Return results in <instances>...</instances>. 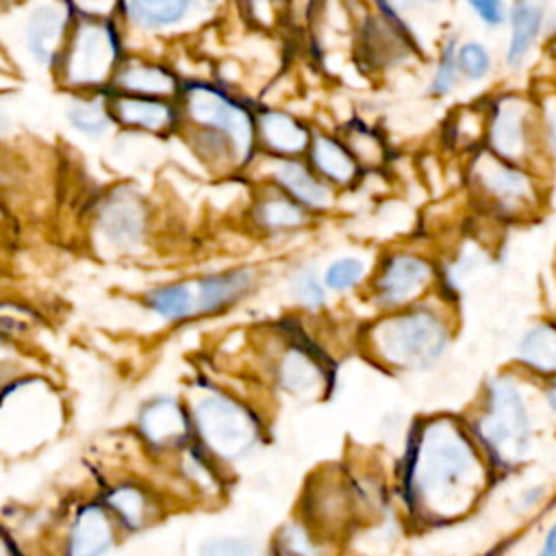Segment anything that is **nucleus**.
Segmentation results:
<instances>
[{
  "label": "nucleus",
  "mask_w": 556,
  "mask_h": 556,
  "mask_svg": "<svg viewBox=\"0 0 556 556\" xmlns=\"http://www.w3.org/2000/svg\"><path fill=\"white\" fill-rule=\"evenodd\" d=\"M148 306L159 313L165 319H185L189 315H195V293L193 285L178 282V285H165L146 295Z\"/></svg>",
  "instance_id": "5701e85b"
},
{
  "label": "nucleus",
  "mask_w": 556,
  "mask_h": 556,
  "mask_svg": "<svg viewBox=\"0 0 556 556\" xmlns=\"http://www.w3.org/2000/svg\"><path fill=\"white\" fill-rule=\"evenodd\" d=\"M432 267L410 254H395L384 261L376 289L378 298L387 306H397L419 295L430 282Z\"/></svg>",
  "instance_id": "0eeeda50"
},
{
  "label": "nucleus",
  "mask_w": 556,
  "mask_h": 556,
  "mask_svg": "<svg viewBox=\"0 0 556 556\" xmlns=\"http://www.w3.org/2000/svg\"><path fill=\"white\" fill-rule=\"evenodd\" d=\"M278 541L285 545L282 549L285 552H295V554H306V552H313L315 547H313V543L308 541V536L304 534V530L300 528V526H287L282 532H280V536H278Z\"/></svg>",
  "instance_id": "473e14b6"
},
{
  "label": "nucleus",
  "mask_w": 556,
  "mask_h": 556,
  "mask_svg": "<svg viewBox=\"0 0 556 556\" xmlns=\"http://www.w3.org/2000/svg\"><path fill=\"white\" fill-rule=\"evenodd\" d=\"M545 9L541 0H515L508 11L510 22V37L506 48V63L510 67H517L523 63L532 46L536 43L541 30H543Z\"/></svg>",
  "instance_id": "4468645a"
},
{
  "label": "nucleus",
  "mask_w": 556,
  "mask_h": 556,
  "mask_svg": "<svg viewBox=\"0 0 556 556\" xmlns=\"http://www.w3.org/2000/svg\"><path fill=\"white\" fill-rule=\"evenodd\" d=\"M484 482L480 458L465 432L445 417L424 424L404 463V491L410 506L432 519L465 513Z\"/></svg>",
  "instance_id": "f257e3e1"
},
{
  "label": "nucleus",
  "mask_w": 556,
  "mask_h": 556,
  "mask_svg": "<svg viewBox=\"0 0 556 556\" xmlns=\"http://www.w3.org/2000/svg\"><path fill=\"white\" fill-rule=\"evenodd\" d=\"M430 2H434V0H430Z\"/></svg>",
  "instance_id": "58836bf2"
},
{
  "label": "nucleus",
  "mask_w": 556,
  "mask_h": 556,
  "mask_svg": "<svg viewBox=\"0 0 556 556\" xmlns=\"http://www.w3.org/2000/svg\"><path fill=\"white\" fill-rule=\"evenodd\" d=\"M467 4L491 28H497L508 20V9L504 0H467Z\"/></svg>",
  "instance_id": "2f4dec72"
},
{
  "label": "nucleus",
  "mask_w": 556,
  "mask_h": 556,
  "mask_svg": "<svg viewBox=\"0 0 556 556\" xmlns=\"http://www.w3.org/2000/svg\"><path fill=\"white\" fill-rule=\"evenodd\" d=\"M65 24L67 11L56 2H41L33 9L24 26V37L35 61L50 63L56 56Z\"/></svg>",
  "instance_id": "9b49d317"
},
{
  "label": "nucleus",
  "mask_w": 556,
  "mask_h": 556,
  "mask_svg": "<svg viewBox=\"0 0 556 556\" xmlns=\"http://www.w3.org/2000/svg\"><path fill=\"white\" fill-rule=\"evenodd\" d=\"M252 274L248 269H232L217 276H206L193 282L195 293V315L198 313H215L224 306H230L239 298H243L252 287Z\"/></svg>",
  "instance_id": "2eb2a0df"
},
{
  "label": "nucleus",
  "mask_w": 556,
  "mask_h": 556,
  "mask_svg": "<svg viewBox=\"0 0 556 556\" xmlns=\"http://www.w3.org/2000/svg\"><path fill=\"white\" fill-rule=\"evenodd\" d=\"M458 67L467 78L480 80L491 70V54L482 43L467 41L458 48Z\"/></svg>",
  "instance_id": "c756f323"
},
{
  "label": "nucleus",
  "mask_w": 556,
  "mask_h": 556,
  "mask_svg": "<svg viewBox=\"0 0 556 556\" xmlns=\"http://www.w3.org/2000/svg\"><path fill=\"white\" fill-rule=\"evenodd\" d=\"M369 345L387 365L426 369L445 352L447 328L430 311H408L374 324Z\"/></svg>",
  "instance_id": "f03ea898"
},
{
  "label": "nucleus",
  "mask_w": 556,
  "mask_h": 556,
  "mask_svg": "<svg viewBox=\"0 0 556 556\" xmlns=\"http://www.w3.org/2000/svg\"><path fill=\"white\" fill-rule=\"evenodd\" d=\"M380 4L389 11H393V9H404L408 4V0H380Z\"/></svg>",
  "instance_id": "e433bc0d"
},
{
  "label": "nucleus",
  "mask_w": 556,
  "mask_h": 556,
  "mask_svg": "<svg viewBox=\"0 0 556 556\" xmlns=\"http://www.w3.org/2000/svg\"><path fill=\"white\" fill-rule=\"evenodd\" d=\"M363 271L365 265L358 258H339L326 269L324 285L332 291H348L354 285H358Z\"/></svg>",
  "instance_id": "c85d7f7f"
},
{
  "label": "nucleus",
  "mask_w": 556,
  "mask_h": 556,
  "mask_svg": "<svg viewBox=\"0 0 556 556\" xmlns=\"http://www.w3.org/2000/svg\"><path fill=\"white\" fill-rule=\"evenodd\" d=\"M547 128H549V141H552V148L556 152V106H552L547 111Z\"/></svg>",
  "instance_id": "c9c22d12"
},
{
  "label": "nucleus",
  "mask_w": 556,
  "mask_h": 556,
  "mask_svg": "<svg viewBox=\"0 0 556 556\" xmlns=\"http://www.w3.org/2000/svg\"><path fill=\"white\" fill-rule=\"evenodd\" d=\"M193 421L172 397H154L139 410V430L154 447L182 445L191 434Z\"/></svg>",
  "instance_id": "6e6552de"
},
{
  "label": "nucleus",
  "mask_w": 556,
  "mask_h": 556,
  "mask_svg": "<svg viewBox=\"0 0 556 556\" xmlns=\"http://www.w3.org/2000/svg\"><path fill=\"white\" fill-rule=\"evenodd\" d=\"M478 434L500 463H517L530 450V417L517 387L497 378L489 384V406L478 421Z\"/></svg>",
  "instance_id": "20e7f679"
},
{
  "label": "nucleus",
  "mask_w": 556,
  "mask_h": 556,
  "mask_svg": "<svg viewBox=\"0 0 556 556\" xmlns=\"http://www.w3.org/2000/svg\"><path fill=\"white\" fill-rule=\"evenodd\" d=\"M100 228L111 243H139L146 228V211L139 198L128 191L111 193L100 208Z\"/></svg>",
  "instance_id": "1a4fd4ad"
},
{
  "label": "nucleus",
  "mask_w": 556,
  "mask_h": 556,
  "mask_svg": "<svg viewBox=\"0 0 556 556\" xmlns=\"http://www.w3.org/2000/svg\"><path fill=\"white\" fill-rule=\"evenodd\" d=\"M519 356L539 371H556V328L541 324L528 330L521 339Z\"/></svg>",
  "instance_id": "b1692460"
},
{
  "label": "nucleus",
  "mask_w": 556,
  "mask_h": 556,
  "mask_svg": "<svg viewBox=\"0 0 556 556\" xmlns=\"http://www.w3.org/2000/svg\"><path fill=\"white\" fill-rule=\"evenodd\" d=\"M293 293L298 295L300 302H304L306 306H321L324 304V287L321 282L315 278L313 271H300L293 278Z\"/></svg>",
  "instance_id": "7c9ffc66"
},
{
  "label": "nucleus",
  "mask_w": 556,
  "mask_h": 556,
  "mask_svg": "<svg viewBox=\"0 0 556 556\" xmlns=\"http://www.w3.org/2000/svg\"><path fill=\"white\" fill-rule=\"evenodd\" d=\"M106 506L119 517V521L130 528V530H139L146 523L148 517V502L143 497V493L135 486H115L106 493L104 497Z\"/></svg>",
  "instance_id": "393cba45"
},
{
  "label": "nucleus",
  "mask_w": 556,
  "mask_h": 556,
  "mask_svg": "<svg viewBox=\"0 0 556 556\" xmlns=\"http://www.w3.org/2000/svg\"><path fill=\"white\" fill-rule=\"evenodd\" d=\"M191 0H128V13L141 28H165L178 24Z\"/></svg>",
  "instance_id": "4be33fe9"
},
{
  "label": "nucleus",
  "mask_w": 556,
  "mask_h": 556,
  "mask_svg": "<svg viewBox=\"0 0 556 556\" xmlns=\"http://www.w3.org/2000/svg\"><path fill=\"white\" fill-rule=\"evenodd\" d=\"M117 85L128 93L139 96H169L176 91V78L159 65L132 63L119 70Z\"/></svg>",
  "instance_id": "412c9836"
},
{
  "label": "nucleus",
  "mask_w": 556,
  "mask_h": 556,
  "mask_svg": "<svg viewBox=\"0 0 556 556\" xmlns=\"http://www.w3.org/2000/svg\"><path fill=\"white\" fill-rule=\"evenodd\" d=\"M254 547L241 539H215L202 547L204 554H250Z\"/></svg>",
  "instance_id": "72a5a7b5"
},
{
  "label": "nucleus",
  "mask_w": 556,
  "mask_h": 556,
  "mask_svg": "<svg viewBox=\"0 0 556 556\" xmlns=\"http://www.w3.org/2000/svg\"><path fill=\"white\" fill-rule=\"evenodd\" d=\"M261 141L278 154H300L308 143V130L289 113L263 111L256 119Z\"/></svg>",
  "instance_id": "f3484780"
},
{
  "label": "nucleus",
  "mask_w": 556,
  "mask_h": 556,
  "mask_svg": "<svg viewBox=\"0 0 556 556\" xmlns=\"http://www.w3.org/2000/svg\"><path fill=\"white\" fill-rule=\"evenodd\" d=\"M185 106L191 122L224 135L235 154L248 161L254 146V119L224 91L211 85H189L185 91Z\"/></svg>",
  "instance_id": "39448f33"
},
{
  "label": "nucleus",
  "mask_w": 556,
  "mask_h": 556,
  "mask_svg": "<svg viewBox=\"0 0 556 556\" xmlns=\"http://www.w3.org/2000/svg\"><path fill=\"white\" fill-rule=\"evenodd\" d=\"M543 554H545V556H556V523L552 526V530H549L547 536H545Z\"/></svg>",
  "instance_id": "f704fd0d"
},
{
  "label": "nucleus",
  "mask_w": 556,
  "mask_h": 556,
  "mask_svg": "<svg viewBox=\"0 0 556 556\" xmlns=\"http://www.w3.org/2000/svg\"><path fill=\"white\" fill-rule=\"evenodd\" d=\"M191 421L206 450L224 460L245 456L261 439L258 419L222 393L202 395L193 404Z\"/></svg>",
  "instance_id": "7ed1b4c3"
},
{
  "label": "nucleus",
  "mask_w": 556,
  "mask_h": 556,
  "mask_svg": "<svg viewBox=\"0 0 556 556\" xmlns=\"http://www.w3.org/2000/svg\"><path fill=\"white\" fill-rule=\"evenodd\" d=\"M70 124L89 137H100L111 126V113L104 109L102 100H85L74 102L67 111Z\"/></svg>",
  "instance_id": "bb28decb"
},
{
  "label": "nucleus",
  "mask_w": 556,
  "mask_h": 556,
  "mask_svg": "<svg viewBox=\"0 0 556 556\" xmlns=\"http://www.w3.org/2000/svg\"><path fill=\"white\" fill-rule=\"evenodd\" d=\"M476 178L480 187L497 200V204L506 208H517L519 204L528 202L532 195V187L526 174L515 167L504 165L500 159L489 154L480 156L476 163Z\"/></svg>",
  "instance_id": "f8f14e48"
},
{
  "label": "nucleus",
  "mask_w": 556,
  "mask_h": 556,
  "mask_svg": "<svg viewBox=\"0 0 556 556\" xmlns=\"http://www.w3.org/2000/svg\"><path fill=\"white\" fill-rule=\"evenodd\" d=\"M278 382L293 395H317L324 387V369L302 348H291L278 365Z\"/></svg>",
  "instance_id": "6ab92c4d"
},
{
  "label": "nucleus",
  "mask_w": 556,
  "mask_h": 556,
  "mask_svg": "<svg viewBox=\"0 0 556 556\" xmlns=\"http://www.w3.org/2000/svg\"><path fill=\"white\" fill-rule=\"evenodd\" d=\"M458 72H460V67H458V48H456V41L450 39L445 43L443 52H441V61L437 65L430 91L434 96H445L454 87Z\"/></svg>",
  "instance_id": "cd10ccee"
},
{
  "label": "nucleus",
  "mask_w": 556,
  "mask_h": 556,
  "mask_svg": "<svg viewBox=\"0 0 556 556\" xmlns=\"http://www.w3.org/2000/svg\"><path fill=\"white\" fill-rule=\"evenodd\" d=\"M528 104L519 98H504L495 104L491 119V148L497 156L517 161L526 154Z\"/></svg>",
  "instance_id": "9d476101"
},
{
  "label": "nucleus",
  "mask_w": 556,
  "mask_h": 556,
  "mask_svg": "<svg viewBox=\"0 0 556 556\" xmlns=\"http://www.w3.org/2000/svg\"><path fill=\"white\" fill-rule=\"evenodd\" d=\"M119 56L117 33L111 24H80L65 54V80L89 87L106 80Z\"/></svg>",
  "instance_id": "423d86ee"
},
{
  "label": "nucleus",
  "mask_w": 556,
  "mask_h": 556,
  "mask_svg": "<svg viewBox=\"0 0 556 556\" xmlns=\"http://www.w3.org/2000/svg\"><path fill=\"white\" fill-rule=\"evenodd\" d=\"M113 528L106 510L98 504L83 506L70 528V554L96 556L113 549Z\"/></svg>",
  "instance_id": "ddd939ff"
},
{
  "label": "nucleus",
  "mask_w": 556,
  "mask_h": 556,
  "mask_svg": "<svg viewBox=\"0 0 556 556\" xmlns=\"http://www.w3.org/2000/svg\"><path fill=\"white\" fill-rule=\"evenodd\" d=\"M547 400H549V404H552V408L556 410V384L549 389V393H547Z\"/></svg>",
  "instance_id": "4c0bfd02"
},
{
  "label": "nucleus",
  "mask_w": 556,
  "mask_h": 556,
  "mask_svg": "<svg viewBox=\"0 0 556 556\" xmlns=\"http://www.w3.org/2000/svg\"><path fill=\"white\" fill-rule=\"evenodd\" d=\"M113 115L126 124L137 126L146 130H163L169 128L176 119V111L163 102L156 100V96H122L113 102Z\"/></svg>",
  "instance_id": "a211bd4d"
},
{
  "label": "nucleus",
  "mask_w": 556,
  "mask_h": 556,
  "mask_svg": "<svg viewBox=\"0 0 556 556\" xmlns=\"http://www.w3.org/2000/svg\"><path fill=\"white\" fill-rule=\"evenodd\" d=\"M311 163L321 176L337 185H350L358 174L354 156L339 141L321 135L311 143Z\"/></svg>",
  "instance_id": "aec40b11"
},
{
  "label": "nucleus",
  "mask_w": 556,
  "mask_h": 556,
  "mask_svg": "<svg viewBox=\"0 0 556 556\" xmlns=\"http://www.w3.org/2000/svg\"><path fill=\"white\" fill-rule=\"evenodd\" d=\"M298 200L267 198L258 204L256 217L265 228H295L306 222V213Z\"/></svg>",
  "instance_id": "a878e982"
},
{
  "label": "nucleus",
  "mask_w": 556,
  "mask_h": 556,
  "mask_svg": "<svg viewBox=\"0 0 556 556\" xmlns=\"http://www.w3.org/2000/svg\"><path fill=\"white\" fill-rule=\"evenodd\" d=\"M274 178L293 200L308 208H324L330 204V189L300 161H278Z\"/></svg>",
  "instance_id": "dca6fc26"
}]
</instances>
